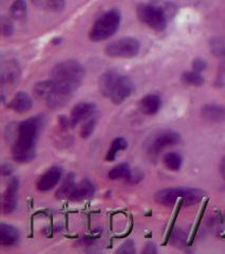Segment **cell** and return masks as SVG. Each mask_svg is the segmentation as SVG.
Masks as SVG:
<instances>
[{
    "mask_svg": "<svg viewBox=\"0 0 225 254\" xmlns=\"http://www.w3.org/2000/svg\"><path fill=\"white\" fill-rule=\"evenodd\" d=\"M20 233L12 225L1 224L0 225V245L3 247H13L19 243Z\"/></svg>",
    "mask_w": 225,
    "mask_h": 254,
    "instance_id": "obj_13",
    "label": "cell"
},
{
    "mask_svg": "<svg viewBox=\"0 0 225 254\" xmlns=\"http://www.w3.org/2000/svg\"><path fill=\"white\" fill-rule=\"evenodd\" d=\"M220 173H221V176L225 180V156L221 159L220 161Z\"/></svg>",
    "mask_w": 225,
    "mask_h": 254,
    "instance_id": "obj_36",
    "label": "cell"
},
{
    "mask_svg": "<svg viewBox=\"0 0 225 254\" xmlns=\"http://www.w3.org/2000/svg\"><path fill=\"white\" fill-rule=\"evenodd\" d=\"M143 177H144L143 174L140 171H134V172L131 171L129 176L126 178V180L129 182V184L135 185V184H138V182H140L143 179Z\"/></svg>",
    "mask_w": 225,
    "mask_h": 254,
    "instance_id": "obj_32",
    "label": "cell"
},
{
    "mask_svg": "<svg viewBox=\"0 0 225 254\" xmlns=\"http://www.w3.org/2000/svg\"><path fill=\"white\" fill-rule=\"evenodd\" d=\"M206 196L204 190L200 189L169 188L161 190L155 195V200L164 206H173L179 199L183 205L190 206L198 204Z\"/></svg>",
    "mask_w": 225,
    "mask_h": 254,
    "instance_id": "obj_3",
    "label": "cell"
},
{
    "mask_svg": "<svg viewBox=\"0 0 225 254\" xmlns=\"http://www.w3.org/2000/svg\"><path fill=\"white\" fill-rule=\"evenodd\" d=\"M1 173L3 176H9V175L12 173V166L10 164H2L1 166Z\"/></svg>",
    "mask_w": 225,
    "mask_h": 254,
    "instance_id": "obj_35",
    "label": "cell"
},
{
    "mask_svg": "<svg viewBox=\"0 0 225 254\" xmlns=\"http://www.w3.org/2000/svg\"><path fill=\"white\" fill-rule=\"evenodd\" d=\"M133 89L134 87L131 78L127 75L119 74L115 84L112 87L109 99L114 104H120V103H123L126 99L130 97Z\"/></svg>",
    "mask_w": 225,
    "mask_h": 254,
    "instance_id": "obj_8",
    "label": "cell"
},
{
    "mask_svg": "<svg viewBox=\"0 0 225 254\" xmlns=\"http://www.w3.org/2000/svg\"><path fill=\"white\" fill-rule=\"evenodd\" d=\"M85 69L76 60H67L58 63L52 70V82L56 91L72 97L82 85Z\"/></svg>",
    "mask_w": 225,
    "mask_h": 254,
    "instance_id": "obj_2",
    "label": "cell"
},
{
    "mask_svg": "<svg viewBox=\"0 0 225 254\" xmlns=\"http://www.w3.org/2000/svg\"><path fill=\"white\" fill-rule=\"evenodd\" d=\"M206 67H207V63L203 59L198 58V59H195L194 62H192V69L197 71V72H202V71L206 69Z\"/></svg>",
    "mask_w": 225,
    "mask_h": 254,
    "instance_id": "obj_31",
    "label": "cell"
},
{
    "mask_svg": "<svg viewBox=\"0 0 225 254\" xmlns=\"http://www.w3.org/2000/svg\"><path fill=\"white\" fill-rule=\"evenodd\" d=\"M120 19V13L115 9L100 16L90 30L89 37L91 41L102 42L111 37L118 30Z\"/></svg>",
    "mask_w": 225,
    "mask_h": 254,
    "instance_id": "obj_4",
    "label": "cell"
},
{
    "mask_svg": "<svg viewBox=\"0 0 225 254\" xmlns=\"http://www.w3.org/2000/svg\"><path fill=\"white\" fill-rule=\"evenodd\" d=\"M127 146H128V142L124 138H122V137L115 138L111 143V146H110L108 153L106 155V160L107 161H113L115 157H116V155H117V153L120 152V150L126 149Z\"/></svg>",
    "mask_w": 225,
    "mask_h": 254,
    "instance_id": "obj_21",
    "label": "cell"
},
{
    "mask_svg": "<svg viewBox=\"0 0 225 254\" xmlns=\"http://www.w3.org/2000/svg\"><path fill=\"white\" fill-rule=\"evenodd\" d=\"M182 163H183V159L179 153L170 152V153H167L164 156V164L169 171H172V172L180 171Z\"/></svg>",
    "mask_w": 225,
    "mask_h": 254,
    "instance_id": "obj_20",
    "label": "cell"
},
{
    "mask_svg": "<svg viewBox=\"0 0 225 254\" xmlns=\"http://www.w3.org/2000/svg\"><path fill=\"white\" fill-rule=\"evenodd\" d=\"M74 186H75L74 174H70V175H68V176H67L66 180L63 181V184L59 188V190H57V193H56V197L60 198V199H61V198L68 197Z\"/></svg>",
    "mask_w": 225,
    "mask_h": 254,
    "instance_id": "obj_25",
    "label": "cell"
},
{
    "mask_svg": "<svg viewBox=\"0 0 225 254\" xmlns=\"http://www.w3.org/2000/svg\"><path fill=\"white\" fill-rule=\"evenodd\" d=\"M42 127L43 120L39 117L29 118L17 125L16 138L12 145V156L15 161L27 163L36 157L38 134Z\"/></svg>",
    "mask_w": 225,
    "mask_h": 254,
    "instance_id": "obj_1",
    "label": "cell"
},
{
    "mask_svg": "<svg viewBox=\"0 0 225 254\" xmlns=\"http://www.w3.org/2000/svg\"><path fill=\"white\" fill-rule=\"evenodd\" d=\"M119 73L114 70H108L105 73H103L99 81V88L102 95L109 98L112 87L115 84L116 79L118 78Z\"/></svg>",
    "mask_w": 225,
    "mask_h": 254,
    "instance_id": "obj_17",
    "label": "cell"
},
{
    "mask_svg": "<svg viewBox=\"0 0 225 254\" xmlns=\"http://www.w3.org/2000/svg\"><path fill=\"white\" fill-rule=\"evenodd\" d=\"M52 89H53L52 79H47V81L39 82L35 85L34 92L37 97L46 100V98L49 95V93L52 91Z\"/></svg>",
    "mask_w": 225,
    "mask_h": 254,
    "instance_id": "obj_26",
    "label": "cell"
},
{
    "mask_svg": "<svg viewBox=\"0 0 225 254\" xmlns=\"http://www.w3.org/2000/svg\"><path fill=\"white\" fill-rule=\"evenodd\" d=\"M201 116L206 121L221 122L225 120V107L216 104H207L201 109Z\"/></svg>",
    "mask_w": 225,
    "mask_h": 254,
    "instance_id": "obj_16",
    "label": "cell"
},
{
    "mask_svg": "<svg viewBox=\"0 0 225 254\" xmlns=\"http://www.w3.org/2000/svg\"><path fill=\"white\" fill-rule=\"evenodd\" d=\"M18 67L12 63H7L1 68V81L2 83H14L18 78Z\"/></svg>",
    "mask_w": 225,
    "mask_h": 254,
    "instance_id": "obj_19",
    "label": "cell"
},
{
    "mask_svg": "<svg viewBox=\"0 0 225 254\" xmlns=\"http://www.w3.org/2000/svg\"><path fill=\"white\" fill-rule=\"evenodd\" d=\"M62 169L60 166H52L47 172H45L36 182V188L39 192H48L56 186L61 178Z\"/></svg>",
    "mask_w": 225,
    "mask_h": 254,
    "instance_id": "obj_9",
    "label": "cell"
},
{
    "mask_svg": "<svg viewBox=\"0 0 225 254\" xmlns=\"http://www.w3.org/2000/svg\"><path fill=\"white\" fill-rule=\"evenodd\" d=\"M32 1H33V3H35V4H40L39 2H40V0H32Z\"/></svg>",
    "mask_w": 225,
    "mask_h": 254,
    "instance_id": "obj_37",
    "label": "cell"
},
{
    "mask_svg": "<svg viewBox=\"0 0 225 254\" xmlns=\"http://www.w3.org/2000/svg\"><path fill=\"white\" fill-rule=\"evenodd\" d=\"M95 193V187L90 180L84 179L78 184H75V186L72 189L68 198L70 200L73 201H80L88 199L94 195Z\"/></svg>",
    "mask_w": 225,
    "mask_h": 254,
    "instance_id": "obj_12",
    "label": "cell"
},
{
    "mask_svg": "<svg viewBox=\"0 0 225 254\" xmlns=\"http://www.w3.org/2000/svg\"><path fill=\"white\" fill-rule=\"evenodd\" d=\"M162 105V101L158 94L150 93L144 97L140 101V109L144 115L154 116L156 115Z\"/></svg>",
    "mask_w": 225,
    "mask_h": 254,
    "instance_id": "obj_14",
    "label": "cell"
},
{
    "mask_svg": "<svg viewBox=\"0 0 225 254\" xmlns=\"http://www.w3.org/2000/svg\"><path fill=\"white\" fill-rule=\"evenodd\" d=\"M143 253H149V254H155V253H157V249H156V246L154 245V244H151V243H149V244H147L146 245V247L143 249V251H142Z\"/></svg>",
    "mask_w": 225,
    "mask_h": 254,
    "instance_id": "obj_34",
    "label": "cell"
},
{
    "mask_svg": "<svg viewBox=\"0 0 225 254\" xmlns=\"http://www.w3.org/2000/svg\"><path fill=\"white\" fill-rule=\"evenodd\" d=\"M182 82L188 85V86H195L199 87L202 86L204 84V77L201 75L200 72H197V71H186L182 74Z\"/></svg>",
    "mask_w": 225,
    "mask_h": 254,
    "instance_id": "obj_23",
    "label": "cell"
},
{
    "mask_svg": "<svg viewBox=\"0 0 225 254\" xmlns=\"http://www.w3.org/2000/svg\"><path fill=\"white\" fill-rule=\"evenodd\" d=\"M11 17L15 20H22L27 16V3L25 0H16L11 6Z\"/></svg>",
    "mask_w": 225,
    "mask_h": 254,
    "instance_id": "obj_24",
    "label": "cell"
},
{
    "mask_svg": "<svg viewBox=\"0 0 225 254\" xmlns=\"http://www.w3.org/2000/svg\"><path fill=\"white\" fill-rule=\"evenodd\" d=\"M139 19L156 31H163L167 26V16L165 13L152 3L140 4L136 9Z\"/></svg>",
    "mask_w": 225,
    "mask_h": 254,
    "instance_id": "obj_5",
    "label": "cell"
},
{
    "mask_svg": "<svg viewBox=\"0 0 225 254\" xmlns=\"http://www.w3.org/2000/svg\"><path fill=\"white\" fill-rule=\"evenodd\" d=\"M171 237H172V243L174 245H182L186 240V235L184 234L182 231H180V230L179 231L173 232Z\"/></svg>",
    "mask_w": 225,
    "mask_h": 254,
    "instance_id": "obj_33",
    "label": "cell"
},
{
    "mask_svg": "<svg viewBox=\"0 0 225 254\" xmlns=\"http://www.w3.org/2000/svg\"><path fill=\"white\" fill-rule=\"evenodd\" d=\"M140 42L132 37H123L117 41L108 44L105 48V53L110 58H134L139 54Z\"/></svg>",
    "mask_w": 225,
    "mask_h": 254,
    "instance_id": "obj_6",
    "label": "cell"
},
{
    "mask_svg": "<svg viewBox=\"0 0 225 254\" xmlns=\"http://www.w3.org/2000/svg\"><path fill=\"white\" fill-rule=\"evenodd\" d=\"M117 253H123V254H132L135 252V248H134V243L133 241H127L125 242L120 248L117 249L116 251Z\"/></svg>",
    "mask_w": 225,
    "mask_h": 254,
    "instance_id": "obj_29",
    "label": "cell"
},
{
    "mask_svg": "<svg viewBox=\"0 0 225 254\" xmlns=\"http://www.w3.org/2000/svg\"><path fill=\"white\" fill-rule=\"evenodd\" d=\"M1 30L4 36H10L13 33V23L10 19L2 18L1 19Z\"/></svg>",
    "mask_w": 225,
    "mask_h": 254,
    "instance_id": "obj_30",
    "label": "cell"
},
{
    "mask_svg": "<svg viewBox=\"0 0 225 254\" xmlns=\"http://www.w3.org/2000/svg\"><path fill=\"white\" fill-rule=\"evenodd\" d=\"M210 47L212 53L215 55L216 58L222 61L223 63V68H225V37L224 36H218L214 37L210 42ZM225 73V70H224Z\"/></svg>",
    "mask_w": 225,
    "mask_h": 254,
    "instance_id": "obj_18",
    "label": "cell"
},
{
    "mask_svg": "<svg viewBox=\"0 0 225 254\" xmlns=\"http://www.w3.org/2000/svg\"><path fill=\"white\" fill-rule=\"evenodd\" d=\"M94 113L95 105L93 103H79V104L73 107L69 117L71 127H75L80 122L89 120V119H91V117L94 115Z\"/></svg>",
    "mask_w": 225,
    "mask_h": 254,
    "instance_id": "obj_11",
    "label": "cell"
},
{
    "mask_svg": "<svg viewBox=\"0 0 225 254\" xmlns=\"http://www.w3.org/2000/svg\"><path fill=\"white\" fill-rule=\"evenodd\" d=\"M44 3L46 4L48 9L54 12L62 11L66 4L65 0H44Z\"/></svg>",
    "mask_w": 225,
    "mask_h": 254,
    "instance_id": "obj_28",
    "label": "cell"
},
{
    "mask_svg": "<svg viewBox=\"0 0 225 254\" xmlns=\"http://www.w3.org/2000/svg\"><path fill=\"white\" fill-rule=\"evenodd\" d=\"M181 140L179 132L173 130H163L147 143V152L150 155H158L165 147L178 144Z\"/></svg>",
    "mask_w": 225,
    "mask_h": 254,
    "instance_id": "obj_7",
    "label": "cell"
},
{
    "mask_svg": "<svg viewBox=\"0 0 225 254\" xmlns=\"http://www.w3.org/2000/svg\"><path fill=\"white\" fill-rule=\"evenodd\" d=\"M131 173L130 166L128 163H119L112 168L108 174V177L111 180H117V179H126L129 174Z\"/></svg>",
    "mask_w": 225,
    "mask_h": 254,
    "instance_id": "obj_22",
    "label": "cell"
},
{
    "mask_svg": "<svg viewBox=\"0 0 225 254\" xmlns=\"http://www.w3.org/2000/svg\"><path fill=\"white\" fill-rule=\"evenodd\" d=\"M7 107L17 114H25L32 108V100L29 94L20 91L14 95Z\"/></svg>",
    "mask_w": 225,
    "mask_h": 254,
    "instance_id": "obj_15",
    "label": "cell"
},
{
    "mask_svg": "<svg viewBox=\"0 0 225 254\" xmlns=\"http://www.w3.org/2000/svg\"><path fill=\"white\" fill-rule=\"evenodd\" d=\"M19 190V179L12 178L6 187L3 195L2 209L5 214H12L17 208V195Z\"/></svg>",
    "mask_w": 225,
    "mask_h": 254,
    "instance_id": "obj_10",
    "label": "cell"
},
{
    "mask_svg": "<svg viewBox=\"0 0 225 254\" xmlns=\"http://www.w3.org/2000/svg\"><path fill=\"white\" fill-rule=\"evenodd\" d=\"M95 125H96L95 118H91L90 120H87V122L83 125L82 129H80V137L83 139L89 138L95 129Z\"/></svg>",
    "mask_w": 225,
    "mask_h": 254,
    "instance_id": "obj_27",
    "label": "cell"
}]
</instances>
